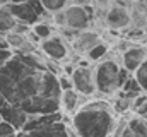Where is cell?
Instances as JSON below:
<instances>
[{
  "instance_id": "obj_1",
  "label": "cell",
  "mask_w": 147,
  "mask_h": 137,
  "mask_svg": "<svg viewBox=\"0 0 147 137\" xmlns=\"http://www.w3.org/2000/svg\"><path fill=\"white\" fill-rule=\"evenodd\" d=\"M58 75L26 65L16 55L0 67V94L3 101L28 115L60 111Z\"/></svg>"
},
{
  "instance_id": "obj_2",
  "label": "cell",
  "mask_w": 147,
  "mask_h": 137,
  "mask_svg": "<svg viewBox=\"0 0 147 137\" xmlns=\"http://www.w3.org/2000/svg\"><path fill=\"white\" fill-rule=\"evenodd\" d=\"M118 115L113 104L105 100L82 103L69 120L77 137H113Z\"/></svg>"
},
{
  "instance_id": "obj_3",
  "label": "cell",
  "mask_w": 147,
  "mask_h": 137,
  "mask_svg": "<svg viewBox=\"0 0 147 137\" xmlns=\"http://www.w3.org/2000/svg\"><path fill=\"white\" fill-rule=\"evenodd\" d=\"M92 74H94L96 94L113 96L121 89L123 82L127 81L125 75L128 72L121 67L118 60L110 57V52H108L99 62H96V65L92 67Z\"/></svg>"
},
{
  "instance_id": "obj_4",
  "label": "cell",
  "mask_w": 147,
  "mask_h": 137,
  "mask_svg": "<svg viewBox=\"0 0 147 137\" xmlns=\"http://www.w3.org/2000/svg\"><path fill=\"white\" fill-rule=\"evenodd\" d=\"M72 87L84 98L96 96V86H94V74L89 65H75L70 72Z\"/></svg>"
},
{
  "instance_id": "obj_5",
  "label": "cell",
  "mask_w": 147,
  "mask_h": 137,
  "mask_svg": "<svg viewBox=\"0 0 147 137\" xmlns=\"http://www.w3.org/2000/svg\"><path fill=\"white\" fill-rule=\"evenodd\" d=\"M65 14V29L77 33L82 29H89L92 19V5L80 7V5H67L63 9Z\"/></svg>"
},
{
  "instance_id": "obj_6",
  "label": "cell",
  "mask_w": 147,
  "mask_h": 137,
  "mask_svg": "<svg viewBox=\"0 0 147 137\" xmlns=\"http://www.w3.org/2000/svg\"><path fill=\"white\" fill-rule=\"evenodd\" d=\"M39 52H41L46 58H50V60L60 64V62H65V60L69 58V55H70V46H69V43L65 41L63 36H60V34H51L50 38L39 41Z\"/></svg>"
},
{
  "instance_id": "obj_7",
  "label": "cell",
  "mask_w": 147,
  "mask_h": 137,
  "mask_svg": "<svg viewBox=\"0 0 147 137\" xmlns=\"http://www.w3.org/2000/svg\"><path fill=\"white\" fill-rule=\"evenodd\" d=\"M7 9L17 22H24L29 26L41 21V14L45 12L41 9V5L38 3V0H26L21 3H7Z\"/></svg>"
},
{
  "instance_id": "obj_8",
  "label": "cell",
  "mask_w": 147,
  "mask_h": 137,
  "mask_svg": "<svg viewBox=\"0 0 147 137\" xmlns=\"http://www.w3.org/2000/svg\"><path fill=\"white\" fill-rule=\"evenodd\" d=\"M17 137H77L67 120H60L55 123H48L43 127L33 129L29 132H19Z\"/></svg>"
},
{
  "instance_id": "obj_9",
  "label": "cell",
  "mask_w": 147,
  "mask_h": 137,
  "mask_svg": "<svg viewBox=\"0 0 147 137\" xmlns=\"http://www.w3.org/2000/svg\"><path fill=\"white\" fill-rule=\"evenodd\" d=\"M105 21H106V26H108L110 29H113V31L125 29V28H128V26L134 22L130 7L118 5V3H111L110 7L106 9V12H105Z\"/></svg>"
},
{
  "instance_id": "obj_10",
  "label": "cell",
  "mask_w": 147,
  "mask_h": 137,
  "mask_svg": "<svg viewBox=\"0 0 147 137\" xmlns=\"http://www.w3.org/2000/svg\"><path fill=\"white\" fill-rule=\"evenodd\" d=\"M147 57V50L142 45H132L127 50L121 52V67L125 68L128 74H134L137 67L144 62V58Z\"/></svg>"
},
{
  "instance_id": "obj_11",
  "label": "cell",
  "mask_w": 147,
  "mask_h": 137,
  "mask_svg": "<svg viewBox=\"0 0 147 137\" xmlns=\"http://www.w3.org/2000/svg\"><path fill=\"white\" fill-rule=\"evenodd\" d=\"M0 115H2V120L9 122V123L14 127V130H16L17 134L22 132V127H24V123H26V120H28V113H26V111H22L21 108L12 106V104H9V103L3 101L0 104Z\"/></svg>"
},
{
  "instance_id": "obj_12",
  "label": "cell",
  "mask_w": 147,
  "mask_h": 137,
  "mask_svg": "<svg viewBox=\"0 0 147 137\" xmlns=\"http://www.w3.org/2000/svg\"><path fill=\"white\" fill-rule=\"evenodd\" d=\"M99 41H101L99 33L91 31V29H82V31L74 33V38H72V41H70V45H72V48L77 53H82L84 55L89 48H92Z\"/></svg>"
},
{
  "instance_id": "obj_13",
  "label": "cell",
  "mask_w": 147,
  "mask_h": 137,
  "mask_svg": "<svg viewBox=\"0 0 147 137\" xmlns=\"http://www.w3.org/2000/svg\"><path fill=\"white\" fill-rule=\"evenodd\" d=\"M80 94L75 91V89H65L60 93V111L63 115H72L74 111L80 106Z\"/></svg>"
},
{
  "instance_id": "obj_14",
  "label": "cell",
  "mask_w": 147,
  "mask_h": 137,
  "mask_svg": "<svg viewBox=\"0 0 147 137\" xmlns=\"http://www.w3.org/2000/svg\"><path fill=\"white\" fill-rule=\"evenodd\" d=\"M16 19L14 16L9 12L7 5H0V34L5 36L7 33H10L14 28H16Z\"/></svg>"
},
{
  "instance_id": "obj_15",
  "label": "cell",
  "mask_w": 147,
  "mask_h": 137,
  "mask_svg": "<svg viewBox=\"0 0 147 137\" xmlns=\"http://www.w3.org/2000/svg\"><path fill=\"white\" fill-rule=\"evenodd\" d=\"M127 127L137 137H147V120L137 117L135 113L130 118H127Z\"/></svg>"
},
{
  "instance_id": "obj_16",
  "label": "cell",
  "mask_w": 147,
  "mask_h": 137,
  "mask_svg": "<svg viewBox=\"0 0 147 137\" xmlns=\"http://www.w3.org/2000/svg\"><path fill=\"white\" fill-rule=\"evenodd\" d=\"M108 52H110V46L101 39V41H99V43H96L92 48H89L84 55L87 57V60H91V62H94V64H96V62H99V60H101Z\"/></svg>"
},
{
  "instance_id": "obj_17",
  "label": "cell",
  "mask_w": 147,
  "mask_h": 137,
  "mask_svg": "<svg viewBox=\"0 0 147 137\" xmlns=\"http://www.w3.org/2000/svg\"><path fill=\"white\" fill-rule=\"evenodd\" d=\"M132 77L135 79V82L140 87V91L147 93V57L144 58V62L137 67V70L132 74Z\"/></svg>"
},
{
  "instance_id": "obj_18",
  "label": "cell",
  "mask_w": 147,
  "mask_h": 137,
  "mask_svg": "<svg viewBox=\"0 0 147 137\" xmlns=\"http://www.w3.org/2000/svg\"><path fill=\"white\" fill-rule=\"evenodd\" d=\"M31 31H33V34L36 36L39 41H41V39H46V38H50V36L53 34V24L38 21L36 24H33V26H31Z\"/></svg>"
},
{
  "instance_id": "obj_19",
  "label": "cell",
  "mask_w": 147,
  "mask_h": 137,
  "mask_svg": "<svg viewBox=\"0 0 147 137\" xmlns=\"http://www.w3.org/2000/svg\"><path fill=\"white\" fill-rule=\"evenodd\" d=\"M38 3L41 5V9L48 14H53V12H58V10H63L67 5H69V0H38Z\"/></svg>"
},
{
  "instance_id": "obj_20",
  "label": "cell",
  "mask_w": 147,
  "mask_h": 137,
  "mask_svg": "<svg viewBox=\"0 0 147 137\" xmlns=\"http://www.w3.org/2000/svg\"><path fill=\"white\" fill-rule=\"evenodd\" d=\"M113 137H137V136L127 127V120H118L116 127H115V132H113Z\"/></svg>"
},
{
  "instance_id": "obj_21",
  "label": "cell",
  "mask_w": 147,
  "mask_h": 137,
  "mask_svg": "<svg viewBox=\"0 0 147 137\" xmlns=\"http://www.w3.org/2000/svg\"><path fill=\"white\" fill-rule=\"evenodd\" d=\"M51 24L65 29V14H63V10H58V12L51 14Z\"/></svg>"
},
{
  "instance_id": "obj_22",
  "label": "cell",
  "mask_w": 147,
  "mask_h": 137,
  "mask_svg": "<svg viewBox=\"0 0 147 137\" xmlns=\"http://www.w3.org/2000/svg\"><path fill=\"white\" fill-rule=\"evenodd\" d=\"M58 86H60V89H62V91H65V89H72L70 75H67V74L60 72V74H58Z\"/></svg>"
},
{
  "instance_id": "obj_23",
  "label": "cell",
  "mask_w": 147,
  "mask_h": 137,
  "mask_svg": "<svg viewBox=\"0 0 147 137\" xmlns=\"http://www.w3.org/2000/svg\"><path fill=\"white\" fill-rule=\"evenodd\" d=\"M12 134H17L16 130H14V127L9 123V122H5V120H2L0 122V137H5V136H12Z\"/></svg>"
},
{
  "instance_id": "obj_24",
  "label": "cell",
  "mask_w": 147,
  "mask_h": 137,
  "mask_svg": "<svg viewBox=\"0 0 147 137\" xmlns=\"http://www.w3.org/2000/svg\"><path fill=\"white\" fill-rule=\"evenodd\" d=\"M12 57H14V52H12L9 46H5V48H0V67H2L5 62H9Z\"/></svg>"
},
{
  "instance_id": "obj_25",
  "label": "cell",
  "mask_w": 147,
  "mask_h": 137,
  "mask_svg": "<svg viewBox=\"0 0 147 137\" xmlns=\"http://www.w3.org/2000/svg\"><path fill=\"white\" fill-rule=\"evenodd\" d=\"M134 113L137 115V117H140V118H144V120H147V101L142 103L137 110H134Z\"/></svg>"
},
{
  "instance_id": "obj_26",
  "label": "cell",
  "mask_w": 147,
  "mask_h": 137,
  "mask_svg": "<svg viewBox=\"0 0 147 137\" xmlns=\"http://www.w3.org/2000/svg\"><path fill=\"white\" fill-rule=\"evenodd\" d=\"M69 5H80V7H89V5H92V0H69Z\"/></svg>"
},
{
  "instance_id": "obj_27",
  "label": "cell",
  "mask_w": 147,
  "mask_h": 137,
  "mask_svg": "<svg viewBox=\"0 0 147 137\" xmlns=\"http://www.w3.org/2000/svg\"><path fill=\"white\" fill-rule=\"evenodd\" d=\"M5 46H7V41H5V38L0 34V48H5Z\"/></svg>"
},
{
  "instance_id": "obj_28",
  "label": "cell",
  "mask_w": 147,
  "mask_h": 137,
  "mask_svg": "<svg viewBox=\"0 0 147 137\" xmlns=\"http://www.w3.org/2000/svg\"><path fill=\"white\" fill-rule=\"evenodd\" d=\"M21 2H26V0H9V3H21Z\"/></svg>"
},
{
  "instance_id": "obj_29",
  "label": "cell",
  "mask_w": 147,
  "mask_h": 137,
  "mask_svg": "<svg viewBox=\"0 0 147 137\" xmlns=\"http://www.w3.org/2000/svg\"><path fill=\"white\" fill-rule=\"evenodd\" d=\"M9 3V0H0V5H7Z\"/></svg>"
},
{
  "instance_id": "obj_30",
  "label": "cell",
  "mask_w": 147,
  "mask_h": 137,
  "mask_svg": "<svg viewBox=\"0 0 147 137\" xmlns=\"http://www.w3.org/2000/svg\"><path fill=\"white\" fill-rule=\"evenodd\" d=\"M132 2H137V3H144V0H132Z\"/></svg>"
},
{
  "instance_id": "obj_31",
  "label": "cell",
  "mask_w": 147,
  "mask_h": 137,
  "mask_svg": "<svg viewBox=\"0 0 147 137\" xmlns=\"http://www.w3.org/2000/svg\"><path fill=\"white\" fill-rule=\"evenodd\" d=\"M5 137H17V134H12V136H5Z\"/></svg>"
},
{
  "instance_id": "obj_32",
  "label": "cell",
  "mask_w": 147,
  "mask_h": 137,
  "mask_svg": "<svg viewBox=\"0 0 147 137\" xmlns=\"http://www.w3.org/2000/svg\"><path fill=\"white\" fill-rule=\"evenodd\" d=\"M2 103H3V98H2V94H0V104H2Z\"/></svg>"
},
{
  "instance_id": "obj_33",
  "label": "cell",
  "mask_w": 147,
  "mask_h": 137,
  "mask_svg": "<svg viewBox=\"0 0 147 137\" xmlns=\"http://www.w3.org/2000/svg\"><path fill=\"white\" fill-rule=\"evenodd\" d=\"M144 5H146V7H147V0H144Z\"/></svg>"
},
{
  "instance_id": "obj_34",
  "label": "cell",
  "mask_w": 147,
  "mask_h": 137,
  "mask_svg": "<svg viewBox=\"0 0 147 137\" xmlns=\"http://www.w3.org/2000/svg\"><path fill=\"white\" fill-rule=\"evenodd\" d=\"M144 48H146V50H147V43H146V45H144Z\"/></svg>"
},
{
  "instance_id": "obj_35",
  "label": "cell",
  "mask_w": 147,
  "mask_h": 137,
  "mask_svg": "<svg viewBox=\"0 0 147 137\" xmlns=\"http://www.w3.org/2000/svg\"><path fill=\"white\" fill-rule=\"evenodd\" d=\"M0 122H2V115H0Z\"/></svg>"
}]
</instances>
